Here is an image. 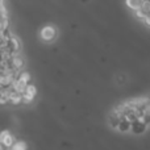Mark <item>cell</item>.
Masks as SVG:
<instances>
[{"label": "cell", "instance_id": "obj_4", "mask_svg": "<svg viewBox=\"0 0 150 150\" xmlns=\"http://www.w3.org/2000/svg\"><path fill=\"white\" fill-rule=\"evenodd\" d=\"M9 63H11L12 70L17 71V73L23 71L24 67H25V59H24V57L20 54V53H17V54H12Z\"/></svg>", "mask_w": 150, "mask_h": 150}, {"label": "cell", "instance_id": "obj_3", "mask_svg": "<svg viewBox=\"0 0 150 150\" xmlns=\"http://www.w3.org/2000/svg\"><path fill=\"white\" fill-rule=\"evenodd\" d=\"M15 142H16V138L9 130H7V129L0 130V144L5 149H11Z\"/></svg>", "mask_w": 150, "mask_h": 150}, {"label": "cell", "instance_id": "obj_16", "mask_svg": "<svg viewBox=\"0 0 150 150\" xmlns=\"http://www.w3.org/2000/svg\"><path fill=\"white\" fill-rule=\"evenodd\" d=\"M142 21H144V24H145L146 26H149V28H150V15H146L145 17H144Z\"/></svg>", "mask_w": 150, "mask_h": 150}, {"label": "cell", "instance_id": "obj_7", "mask_svg": "<svg viewBox=\"0 0 150 150\" xmlns=\"http://www.w3.org/2000/svg\"><path fill=\"white\" fill-rule=\"evenodd\" d=\"M8 99H9V104H12V105H20V104H23V95L15 92L13 90L9 92Z\"/></svg>", "mask_w": 150, "mask_h": 150}, {"label": "cell", "instance_id": "obj_13", "mask_svg": "<svg viewBox=\"0 0 150 150\" xmlns=\"http://www.w3.org/2000/svg\"><path fill=\"white\" fill-rule=\"evenodd\" d=\"M141 9H142L146 15H150V0H142Z\"/></svg>", "mask_w": 150, "mask_h": 150}, {"label": "cell", "instance_id": "obj_19", "mask_svg": "<svg viewBox=\"0 0 150 150\" xmlns=\"http://www.w3.org/2000/svg\"><path fill=\"white\" fill-rule=\"evenodd\" d=\"M1 18H3V17H1V15H0V20H1Z\"/></svg>", "mask_w": 150, "mask_h": 150}, {"label": "cell", "instance_id": "obj_2", "mask_svg": "<svg viewBox=\"0 0 150 150\" xmlns=\"http://www.w3.org/2000/svg\"><path fill=\"white\" fill-rule=\"evenodd\" d=\"M40 37H41V40L45 42L54 41L55 37H57V29H55L53 25L44 26V28L41 29V32H40Z\"/></svg>", "mask_w": 150, "mask_h": 150}, {"label": "cell", "instance_id": "obj_5", "mask_svg": "<svg viewBox=\"0 0 150 150\" xmlns=\"http://www.w3.org/2000/svg\"><path fill=\"white\" fill-rule=\"evenodd\" d=\"M148 128L149 127L142 121V120L138 119V120H136V121H133L132 124H130L129 133H132V134H134V136H141L148 130Z\"/></svg>", "mask_w": 150, "mask_h": 150}, {"label": "cell", "instance_id": "obj_11", "mask_svg": "<svg viewBox=\"0 0 150 150\" xmlns=\"http://www.w3.org/2000/svg\"><path fill=\"white\" fill-rule=\"evenodd\" d=\"M141 4H142V0H127V5L134 11L141 8Z\"/></svg>", "mask_w": 150, "mask_h": 150}, {"label": "cell", "instance_id": "obj_10", "mask_svg": "<svg viewBox=\"0 0 150 150\" xmlns=\"http://www.w3.org/2000/svg\"><path fill=\"white\" fill-rule=\"evenodd\" d=\"M9 150H28V144L25 142V141H17L16 140V142L12 145V148Z\"/></svg>", "mask_w": 150, "mask_h": 150}, {"label": "cell", "instance_id": "obj_9", "mask_svg": "<svg viewBox=\"0 0 150 150\" xmlns=\"http://www.w3.org/2000/svg\"><path fill=\"white\" fill-rule=\"evenodd\" d=\"M17 78H20L23 82H25L26 84H29V83H32V75L30 73H28V71H25V70H23V71H20L17 75Z\"/></svg>", "mask_w": 150, "mask_h": 150}, {"label": "cell", "instance_id": "obj_18", "mask_svg": "<svg viewBox=\"0 0 150 150\" xmlns=\"http://www.w3.org/2000/svg\"><path fill=\"white\" fill-rule=\"evenodd\" d=\"M0 150H5V148H4V146H3V145H1V144H0Z\"/></svg>", "mask_w": 150, "mask_h": 150}, {"label": "cell", "instance_id": "obj_12", "mask_svg": "<svg viewBox=\"0 0 150 150\" xmlns=\"http://www.w3.org/2000/svg\"><path fill=\"white\" fill-rule=\"evenodd\" d=\"M8 28H9V20H8V17H3L0 20V30L7 32Z\"/></svg>", "mask_w": 150, "mask_h": 150}, {"label": "cell", "instance_id": "obj_14", "mask_svg": "<svg viewBox=\"0 0 150 150\" xmlns=\"http://www.w3.org/2000/svg\"><path fill=\"white\" fill-rule=\"evenodd\" d=\"M9 104V99H8V95H5L4 92H0V105L4 107Z\"/></svg>", "mask_w": 150, "mask_h": 150}, {"label": "cell", "instance_id": "obj_1", "mask_svg": "<svg viewBox=\"0 0 150 150\" xmlns=\"http://www.w3.org/2000/svg\"><path fill=\"white\" fill-rule=\"evenodd\" d=\"M5 49L11 53V54H17V53L21 52V42L15 34H12L9 32V36H8L7 40V47Z\"/></svg>", "mask_w": 150, "mask_h": 150}, {"label": "cell", "instance_id": "obj_6", "mask_svg": "<svg viewBox=\"0 0 150 150\" xmlns=\"http://www.w3.org/2000/svg\"><path fill=\"white\" fill-rule=\"evenodd\" d=\"M12 90L15 91V92H17V93H21L23 95L24 92H25V88H26V83L25 82H23V80L20 79V78H16L15 80H13V83H12Z\"/></svg>", "mask_w": 150, "mask_h": 150}, {"label": "cell", "instance_id": "obj_20", "mask_svg": "<svg viewBox=\"0 0 150 150\" xmlns=\"http://www.w3.org/2000/svg\"><path fill=\"white\" fill-rule=\"evenodd\" d=\"M0 66H1V61H0Z\"/></svg>", "mask_w": 150, "mask_h": 150}, {"label": "cell", "instance_id": "obj_17", "mask_svg": "<svg viewBox=\"0 0 150 150\" xmlns=\"http://www.w3.org/2000/svg\"><path fill=\"white\" fill-rule=\"evenodd\" d=\"M1 5H4V0H0V7H1Z\"/></svg>", "mask_w": 150, "mask_h": 150}, {"label": "cell", "instance_id": "obj_15", "mask_svg": "<svg viewBox=\"0 0 150 150\" xmlns=\"http://www.w3.org/2000/svg\"><path fill=\"white\" fill-rule=\"evenodd\" d=\"M134 12H136V17H137V18H140V20H144V17H145V16H146V13L144 12V11L141 9V8H138V9H136Z\"/></svg>", "mask_w": 150, "mask_h": 150}, {"label": "cell", "instance_id": "obj_21", "mask_svg": "<svg viewBox=\"0 0 150 150\" xmlns=\"http://www.w3.org/2000/svg\"><path fill=\"white\" fill-rule=\"evenodd\" d=\"M0 92H1V88H0Z\"/></svg>", "mask_w": 150, "mask_h": 150}, {"label": "cell", "instance_id": "obj_8", "mask_svg": "<svg viewBox=\"0 0 150 150\" xmlns=\"http://www.w3.org/2000/svg\"><path fill=\"white\" fill-rule=\"evenodd\" d=\"M23 95H26V96H29V98L34 99V98H36V95H37V88H36V86H34V84H32V83H29V84H26L25 92H24Z\"/></svg>", "mask_w": 150, "mask_h": 150}]
</instances>
